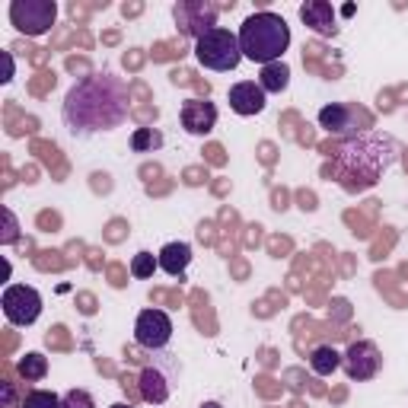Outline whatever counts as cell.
Segmentation results:
<instances>
[{"mask_svg": "<svg viewBox=\"0 0 408 408\" xmlns=\"http://www.w3.org/2000/svg\"><path fill=\"white\" fill-rule=\"evenodd\" d=\"M128 112H131L128 87L112 74H99V77H87L67 93L64 125L77 137H87V134L118 128L128 118Z\"/></svg>", "mask_w": 408, "mask_h": 408, "instance_id": "1", "label": "cell"}, {"mask_svg": "<svg viewBox=\"0 0 408 408\" xmlns=\"http://www.w3.org/2000/svg\"><path fill=\"white\" fill-rule=\"evenodd\" d=\"M291 45V26L287 19L271 10L252 13L243 26H239V48L243 58H249L252 64H275L281 61V55Z\"/></svg>", "mask_w": 408, "mask_h": 408, "instance_id": "2", "label": "cell"}, {"mask_svg": "<svg viewBox=\"0 0 408 408\" xmlns=\"http://www.w3.org/2000/svg\"><path fill=\"white\" fill-rule=\"evenodd\" d=\"M195 58L207 71H220V74L236 71V64L243 61L239 35H233L223 26H214V29L204 32L201 39H195Z\"/></svg>", "mask_w": 408, "mask_h": 408, "instance_id": "3", "label": "cell"}, {"mask_svg": "<svg viewBox=\"0 0 408 408\" xmlns=\"http://www.w3.org/2000/svg\"><path fill=\"white\" fill-rule=\"evenodd\" d=\"M58 19L55 0H13L10 3V23L26 35H45Z\"/></svg>", "mask_w": 408, "mask_h": 408, "instance_id": "4", "label": "cell"}, {"mask_svg": "<svg viewBox=\"0 0 408 408\" xmlns=\"http://www.w3.org/2000/svg\"><path fill=\"white\" fill-rule=\"evenodd\" d=\"M0 306L10 325H32L42 316V294L29 284H10L0 297Z\"/></svg>", "mask_w": 408, "mask_h": 408, "instance_id": "5", "label": "cell"}, {"mask_svg": "<svg viewBox=\"0 0 408 408\" xmlns=\"http://www.w3.org/2000/svg\"><path fill=\"white\" fill-rule=\"evenodd\" d=\"M341 367H345L348 380L354 383H364V380H373L383 367V354L373 341H351L348 351L341 354Z\"/></svg>", "mask_w": 408, "mask_h": 408, "instance_id": "6", "label": "cell"}, {"mask_svg": "<svg viewBox=\"0 0 408 408\" xmlns=\"http://www.w3.org/2000/svg\"><path fill=\"white\" fill-rule=\"evenodd\" d=\"M173 319L163 313V309H144L134 322V338L137 345L147 348V351H163L173 338Z\"/></svg>", "mask_w": 408, "mask_h": 408, "instance_id": "7", "label": "cell"}, {"mask_svg": "<svg viewBox=\"0 0 408 408\" xmlns=\"http://www.w3.org/2000/svg\"><path fill=\"white\" fill-rule=\"evenodd\" d=\"M173 16L185 35L201 39L204 32L214 29V23H217V7H214V3H176Z\"/></svg>", "mask_w": 408, "mask_h": 408, "instance_id": "8", "label": "cell"}, {"mask_svg": "<svg viewBox=\"0 0 408 408\" xmlns=\"http://www.w3.org/2000/svg\"><path fill=\"white\" fill-rule=\"evenodd\" d=\"M179 121L189 134L204 137V134H211L214 125H217V105L207 99H185L179 109Z\"/></svg>", "mask_w": 408, "mask_h": 408, "instance_id": "9", "label": "cell"}, {"mask_svg": "<svg viewBox=\"0 0 408 408\" xmlns=\"http://www.w3.org/2000/svg\"><path fill=\"white\" fill-rule=\"evenodd\" d=\"M230 109L236 115H259L265 109V90L255 83V80H243V83H236L230 87Z\"/></svg>", "mask_w": 408, "mask_h": 408, "instance_id": "10", "label": "cell"}, {"mask_svg": "<svg viewBox=\"0 0 408 408\" xmlns=\"http://www.w3.org/2000/svg\"><path fill=\"white\" fill-rule=\"evenodd\" d=\"M354 118H367L361 109L354 105H341V102H332L319 112V125L325 128L329 134H348V131H357L354 128Z\"/></svg>", "mask_w": 408, "mask_h": 408, "instance_id": "11", "label": "cell"}, {"mask_svg": "<svg viewBox=\"0 0 408 408\" xmlns=\"http://www.w3.org/2000/svg\"><path fill=\"white\" fill-rule=\"evenodd\" d=\"M300 19H303L309 29L319 32V35H335L338 32L335 10H332V3H325V0H306L303 7H300Z\"/></svg>", "mask_w": 408, "mask_h": 408, "instance_id": "12", "label": "cell"}, {"mask_svg": "<svg viewBox=\"0 0 408 408\" xmlns=\"http://www.w3.org/2000/svg\"><path fill=\"white\" fill-rule=\"evenodd\" d=\"M141 396L144 402H153V405H163L166 399H169V393H173V386H169V377H166L163 370L157 367H144L141 373Z\"/></svg>", "mask_w": 408, "mask_h": 408, "instance_id": "13", "label": "cell"}, {"mask_svg": "<svg viewBox=\"0 0 408 408\" xmlns=\"http://www.w3.org/2000/svg\"><path fill=\"white\" fill-rule=\"evenodd\" d=\"M157 262H160V268H163L166 275L179 278L182 271L192 265V246L189 243H166L163 249H160Z\"/></svg>", "mask_w": 408, "mask_h": 408, "instance_id": "14", "label": "cell"}, {"mask_svg": "<svg viewBox=\"0 0 408 408\" xmlns=\"http://www.w3.org/2000/svg\"><path fill=\"white\" fill-rule=\"evenodd\" d=\"M287 83H291V67L284 61H275V64H265V67H262L259 87L265 90V93H284Z\"/></svg>", "mask_w": 408, "mask_h": 408, "instance_id": "15", "label": "cell"}, {"mask_svg": "<svg viewBox=\"0 0 408 408\" xmlns=\"http://www.w3.org/2000/svg\"><path fill=\"white\" fill-rule=\"evenodd\" d=\"M309 367H313V373H319V377H332V373L341 367V354H338L335 348L322 345L309 354Z\"/></svg>", "mask_w": 408, "mask_h": 408, "instance_id": "16", "label": "cell"}, {"mask_svg": "<svg viewBox=\"0 0 408 408\" xmlns=\"http://www.w3.org/2000/svg\"><path fill=\"white\" fill-rule=\"evenodd\" d=\"M48 373V357L39 351H29L19 357V377L26 380V383H35V380H45Z\"/></svg>", "mask_w": 408, "mask_h": 408, "instance_id": "17", "label": "cell"}, {"mask_svg": "<svg viewBox=\"0 0 408 408\" xmlns=\"http://www.w3.org/2000/svg\"><path fill=\"white\" fill-rule=\"evenodd\" d=\"M19 408H61V396L48 393V389H32V393L23 396Z\"/></svg>", "mask_w": 408, "mask_h": 408, "instance_id": "18", "label": "cell"}, {"mask_svg": "<svg viewBox=\"0 0 408 408\" xmlns=\"http://www.w3.org/2000/svg\"><path fill=\"white\" fill-rule=\"evenodd\" d=\"M160 268V262L153 259V252H137L131 259V275L141 278V281H147V278H153V271Z\"/></svg>", "mask_w": 408, "mask_h": 408, "instance_id": "19", "label": "cell"}, {"mask_svg": "<svg viewBox=\"0 0 408 408\" xmlns=\"http://www.w3.org/2000/svg\"><path fill=\"white\" fill-rule=\"evenodd\" d=\"M61 408H96V402L87 389H71L61 396Z\"/></svg>", "mask_w": 408, "mask_h": 408, "instance_id": "20", "label": "cell"}, {"mask_svg": "<svg viewBox=\"0 0 408 408\" xmlns=\"http://www.w3.org/2000/svg\"><path fill=\"white\" fill-rule=\"evenodd\" d=\"M157 144H163V137H160L153 128H141V131L134 134L131 147H134V150H147V147H157Z\"/></svg>", "mask_w": 408, "mask_h": 408, "instance_id": "21", "label": "cell"}, {"mask_svg": "<svg viewBox=\"0 0 408 408\" xmlns=\"http://www.w3.org/2000/svg\"><path fill=\"white\" fill-rule=\"evenodd\" d=\"M64 332H67L64 325H55V329L45 335V345L48 348H67V338H64Z\"/></svg>", "mask_w": 408, "mask_h": 408, "instance_id": "22", "label": "cell"}, {"mask_svg": "<svg viewBox=\"0 0 408 408\" xmlns=\"http://www.w3.org/2000/svg\"><path fill=\"white\" fill-rule=\"evenodd\" d=\"M134 383H137V380H134V377H128V373L121 377V389H125V393L131 396V399H144V396L137 393V389H134Z\"/></svg>", "mask_w": 408, "mask_h": 408, "instance_id": "23", "label": "cell"}, {"mask_svg": "<svg viewBox=\"0 0 408 408\" xmlns=\"http://www.w3.org/2000/svg\"><path fill=\"white\" fill-rule=\"evenodd\" d=\"M39 227H51V230H55V227H61V217H58V214H42Z\"/></svg>", "mask_w": 408, "mask_h": 408, "instance_id": "24", "label": "cell"}, {"mask_svg": "<svg viewBox=\"0 0 408 408\" xmlns=\"http://www.w3.org/2000/svg\"><path fill=\"white\" fill-rule=\"evenodd\" d=\"M80 303H83L80 309H83L87 316H93V313H96V303H93V297H90V294H83V297H80Z\"/></svg>", "mask_w": 408, "mask_h": 408, "instance_id": "25", "label": "cell"}, {"mask_svg": "<svg viewBox=\"0 0 408 408\" xmlns=\"http://www.w3.org/2000/svg\"><path fill=\"white\" fill-rule=\"evenodd\" d=\"M121 230H125V223H121V220H115V223L109 227V239H112V243H115V239H121Z\"/></svg>", "mask_w": 408, "mask_h": 408, "instance_id": "26", "label": "cell"}, {"mask_svg": "<svg viewBox=\"0 0 408 408\" xmlns=\"http://www.w3.org/2000/svg\"><path fill=\"white\" fill-rule=\"evenodd\" d=\"M207 157H211V163H217V166H220V163H223V150H220L217 144H214V147H207Z\"/></svg>", "mask_w": 408, "mask_h": 408, "instance_id": "27", "label": "cell"}, {"mask_svg": "<svg viewBox=\"0 0 408 408\" xmlns=\"http://www.w3.org/2000/svg\"><path fill=\"white\" fill-rule=\"evenodd\" d=\"M16 223H13V214H7V233H3V243H10V239H13V236H16Z\"/></svg>", "mask_w": 408, "mask_h": 408, "instance_id": "28", "label": "cell"}, {"mask_svg": "<svg viewBox=\"0 0 408 408\" xmlns=\"http://www.w3.org/2000/svg\"><path fill=\"white\" fill-rule=\"evenodd\" d=\"M185 182H189V185H201V173H198V169H189V173H185Z\"/></svg>", "mask_w": 408, "mask_h": 408, "instance_id": "29", "label": "cell"}, {"mask_svg": "<svg viewBox=\"0 0 408 408\" xmlns=\"http://www.w3.org/2000/svg\"><path fill=\"white\" fill-rule=\"evenodd\" d=\"M121 13H125V16H137V13H141V3H131V7L125 3V7H121Z\"/></svg>", "mask_w": 408, "mask_h": 408, "instance_id": "30", "label": "cell"}, {"mask_svg": "<svg viewBox=\"0 0 408 408\" xmlns=\"http://www.w3.org/2000/svg\"><path fill=\"white\" fill-rule=\"evenodd\" d=\"M141 64V55H125V67H137Z\"/></svg>", "mask_w": 408, "mask_h": 408, "instance_id": "31", "label": "cell"}, {"mask_svg": "<svg viewBox=\"0 0 408 408\" xmlns=\"http://www.w3.org/2000/svg\"><path fill=\"white\" fill-rule=\"evenodd\" d=\"M3 58H7V80H13V58L10 55H3ZM7 80H3V83H7Z\"/></svg>", "mask_w": 408, "mask_h": 408, "instance_id": "32", "label": "cell"}, {"mask_svg": "<svg viewBox=\"0 0 408 408\" xmlns=\"http://www.w3.org/2000/svg\"><path fill=\"white\" fill-rule=\"evenodd\" d=\"M201 408H223V405H220V402H204Z\"/></svg>", "mask_w": 408, "mask_h": 408, "instance_id": "33", "label": "cell"}, {"mask_svg": "<svg viewBox=\"0 0 408 408\" xmlns=\"http://www.w3.org/2000/svg\"><path fill=\"white\" fill-rule=\"evenodd\" d=\"M109 408H134V405H125V402H115V405H109Z\"/></svg>", "mask_w": 408, "mask_h": 408, "instance_id": "34", "label": "cell"}]
</instances>
